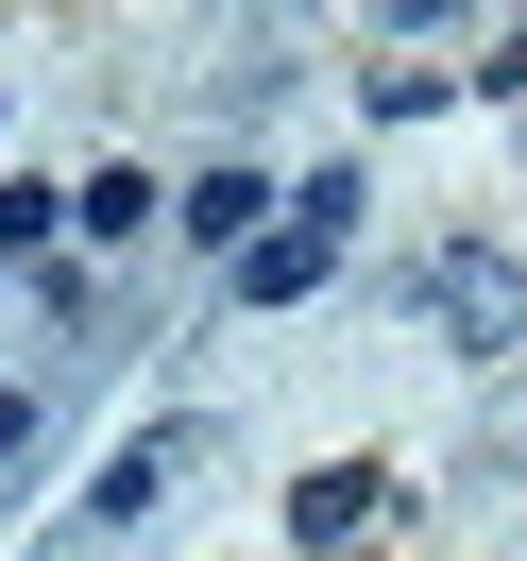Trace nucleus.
<instances>
[{
    "mask_svg": "<svg viewBox=\"0 0 527 561\" xmlns=\"http://www.w3.org/2000/svg\"><path fill=\"white\" fill-rule=\"evenodd\" d=\"M289 527H307V545H357V527H375V477H307V493H289Z\"/></svg>",
    "mask_w": 527,
    "mask_h": 561,
    "instance_id": "7ed1b4c3",
    "label": "nucleus"
},
{
    "mask_svg": "<svg viewBox=\"0 0 527 561\" xmlns=\"http://www.w3.org/2000/svg\"><path fill=\"white\" fill-rule=\"evenodd\" d=\"M69 221H85V239H137V221H153V187H137V171H85V205H69Z\"/></svg>",
    "mask_w": 527,
    "mask_h": 561,
    "instance_id": "20e7f679",
    "label": "nucleus"
},
{
    "mask_svg": "<svg viewBox=\"0 0 527 561\" xmlns=\"http://www.w3.org/2000/svg\"><path fill=\"white\" fill-rule=\"evenodd\" d=\"M18 443H35V409H18V391H0V459H18Z\"/></svg>",
    "mask_w": 527,
    "mask_h": 561,
    "instance_id": "39448f33",
    "label": "nucleus"
},
{
    "mask_svg": "<svg viewBox=\"0 0 527 561\" xmlns=\"http://www.w3.org/2000/svg\"><path fill=\"white\" fill-rule=\"evenodd\" d=\"M255 205H273V187H255V171H205V187H187V239H221V255H255Z\"/></svg>",
    "mask_w": 527,
    "mask_h": 561,
    "instance_id": "f03ea898",
    "label": "nucleus"
},
{
    "mask_svg": "<svg viewBox=\"0 0 527 561\" xmlns=\"http://www.w3.org/2000/svg\"><path fill=\"white\" fill-rule=\"evenodd\" d=\"M341 221H357V171H323V187H307V221H273V239L239 255V289H255V307H289V289H323V255H341Z\"/></svg>",
    "mask_w": 527,
    "mask_h": 561,
    "instance_id": "f257e3e1",
    "label": "nucleus"
}]
</instances>
